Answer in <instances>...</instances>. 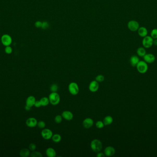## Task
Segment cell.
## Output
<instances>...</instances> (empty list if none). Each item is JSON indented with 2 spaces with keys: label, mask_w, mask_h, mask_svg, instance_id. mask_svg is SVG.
<instances>
[{
  "label": "cell",
  "mask_w": 157,
  "mask_h": 157,
  "mask_svg": "<svg viewBox=\"0 0 157 157\" xmlns=\"http://www.w3.org/2000/svg\"><path fill=\"white\" fill-rule=\"evenodd\" d=\"M90 147L93 151L98 153L101 151L102 148V144L101 141L98 139L92 140L90 143Z\"/></svg>",
  "instance_id": "6da1fadb"
},
{
  "label": "cell",
  "mask_w": 157,
  "mask_h": 157,
  "mask_svg": "<svg viewBox=\"0 0 157 157\" xmlns=\"http://www.w3.org/2000/svg\"><path fill=\"white\" fill-rule=\"evenodd\" d=\"M48 98L50 103L53 106L58 105L60 101V96L57 92H52L49 95Z\"/></svg>",
  "instance_id": "7a4b0ae2"
},
{
  "label": "cell",
  "mask_w": 157,
  "mask_h": 157,
  "mask_svg": "<svg viewBox=\"0 0 157 157\" xmlns=\"http://www.w3.org/2000/svg\"><path fill=\"white\" fill-rule=\"evenodd\" d=\"M136 67L138 72L141 74L146 73L148 69V63L145 61H140Z\"/></svg>",
  "instance_id": "3957f363"
},
{
  "label": "cell",
  "mask_w": 157,
  "mask_h": 157,
  "mask_svg": "<svg viewBox=\"0 0 157 157\" xmlns=\"http://www.w3.org/2000/svg\"><path fill=\"white\" fill-rule=\"evenodd\" d=\"M1 42L4 46H10L13 42V39L11 36L7 34H5L1 37Z\"/></svg>",
  "instance_id": "277c9868"
},
{
  "label": "cell",
  "mask_w": 157,
  "mask_h": 157,
  "mask_svg": "<svg viewBox=\"0 0 157 157\" xmlns=\"http://www.w3.org/2000/svg\"><path fill=\"white\" fill-rule=\"evenodd\" d=\"M154 39L151 36H147L143 37L142 40V45L144 48L146 49H149L153 45V42Z\"/></svg>",
  "instance_id": "5b68a950"
},
{
  "label": "cell",
  "mask_w": 157,
  "mask_h": 157,
  "mask_svg": "<svg viewBox=\"0 0 157 157\" xmlns=\"http://www.w3.org/2000/svg\"><path fill=\"white\" fill-rule=\"evenodd\" d=\"M68 89L70 93L73 95H77L78 93L80 90L78 85L75 82H72L69 84Z\"/></svg>",
  "instance_id": "8992f818"
},
{
  "label": "cell",
  "mask_w": 157,
  "mask_h": 157,
  "mask_svg": "<svg viewBox=\"0 0 157 157\" xmlns=\"http://www.w3.org/2000/svg\"><path fill=\"white\" fill-rule=\"evenodd\" d=\"M128 28L130 31H137L139 28L140 27L139 24L136 20H130L128 23Z\"/></svg>",
  "instance_id": "52a82bcc"
},
{
  "label": "cell",
  "mask_w": 157,
  "mask_h": 157,
  "mask_svg": "<svg viewBox=\"0 0 157 157\" xmlns=\"http://www.w3.org/2000/svg\"><path fill=\"white\" fill-rule=\"evenodd\" d=\"M42 137L45 140H48L52 139L53 136V133L52 130L48 129H44L41 133Z\"/></svg>",
  "instance_id": "ba28073f"
},
{
  "label": "cell",
  "mask_w": 157,
  "mask_h": 157,
  "mask_svg": "<svg viewBox=\"0 0 157 157\" xmlns=\"http://www.w3.org/2000/svg\"><path fill=\"white\" fill-rule=\"evenodd\" d=\"M99 84H98V82L96 80L91 82L89 86V90H90V92L93 93L97 92L99 89Z\"/></svg>",
  "instance_id": "9c48e42d"
},
{
  "label": "cell",
  "mask_w": 157,
  "mask_h": 157,
  "mask_svg": "<svg viewBox=\"0 0 157 157\" xmlns=\"http://www.w3.org/2000/svg\"><path fill=\"white\" fill-rule=\"evenodd\" d=\"M94 124V121L93 120L92 118H86L83 120L82 123L83 126L85 129H90L91 128Z\"/></svg>",
  "instance_id": "30bf717a"
},
{
  "label": "cell",
  "mask_w": 157,
  "mask_h": 157,
  "mask_svg": "<svg viewBox=\"0 0 157 157\" xmlns=\"http://www.w3.org/2000/svg\"><path fill=\"white\" fill-rule=\"evenodd\" d=\"M104 153L105 156L107 157L112 156L115 153V148L112 146H108L105 148Z\"/></svg>",
  "instance_id": "8fae6325"
},
{
  "label": "cell",
  "mask_w": 157,
  "mask_h": 157,
  "mask_svg": "<svg viewBox=\"0 0 157 157\" xmlns=\"http://www.w3.org/2000/svg\"><path fill=\"white\" fill-rule=\"evenodd\" d=\"M143 59L147 63L152 64L155 61V57L152 54H146L143 57Z\"/></svg>",
  "instance_id": "7c38bea8"
},
{
  "label": "cell",
  "mask_w": 157,
  "mask_h": 157,
  "mask_svg": "<svg viewBox=\"0 0 157 157\" xmlns=\"http://www.w3.org/2000/svg\"><path fill=\"white\" fill-rule=\"evenodd\" d=\"M37 121L36 118H29L27 119L26 121V124L27 126L31 128L35 127L37 125Z\"/></svg>",
  "instance_id": "4fadbf2b"
},
{
  "label": "cell",
  "mask_w": 157,
  "mask_h": 157,
  "mask_svg": "<svg viewBox=\"0 0 157 157\" xmlns=\"http://www.w3.org/2000/svg\"><path fill=\"white\" fill-rule=\"evenodd\" d=\"M62 116L65 120L70 121L73 119L74 115L72 113L69 111H65L62 113Z\"/></svg>",
  "instance_id": "5bb4252c"
},
{
  "label": "cell",
  "mask_w": 157,
  "mask_h": 157,
  "mask_svg": "<svg viewBox=\"0 0 157 157\" xmlns=\"http://www.w3.org/2000/svg\"><path fill=\"white\" fill-rule=\"evenodd\" d=\"M36 101V99L33 96H29L27 98L26 101V105L29 107H32L35 105V102Z\"/></svg>",
  "instance_id": "9a60e30c"
},
{
  "label": "cell",
  "mask_w": 157,
  "mask_h": 157,
  "mask_svg": "<svg viewBox=\"0 0 157 157\" xmlns=\"http://www.w3.org/2000/svg\"><path fill=\"white\" fill-rule=\"evenodd\" d=\"M138 35H139L142 37H146L148 34V30L145 27H140L139 28L138 30Z\"/></svg>",
  "instance_id": "2e32d148"
},
{
  "label": "cell",
  "mask_w": 157,
  "mask_h": 157,
  "mask_svg": "<svg viewBox=\"0 0 157 157\" xmlns=\"http://www.w3.org/2000/svg\"><path fill=\"white\" fill-rule=\"evenodd\" d=\"M140 61L139 58L137 56L133 55L130 57V63L131 66L133 67H136Z\"/></svg>",
  "instance_id": "e0dca14e"
},
{
  "label": "cell",
  "mask_w": 157,
  "mask_h": 157,
  "mask_svg": "<svg viewBox=\"0 0 157 157\" xmlns=\"http://www.w3.org/2000/svg\"><path fill=\"white\" fill-rule=\"evenodd\" d=\"M46 153L47 156L48 157H55L57 155L55 150L52 147L48 148L46 150Z\"/></svg>",
  "instance_id": "ac0fdd59"
},
{
  "label": "cell",
  "mask_w": 157,
  "mask_h": 157,
  "mask_svg": "<svg viewBox=\"0 0 157 157\" xmlns=\"http://www.w3.org/2000/svg\"><path fill=\"white\" fill-rule=\"evenodd\" d=\"M103 122L106 126L109 125L113 122V118L110 116H107L104 118Z\"/></svg>",
  "instance_id": "d6986e66"
},
{
  "label": "cell",
  "mask_w": 157,
  "mask_h": 157,
  "mask_svg": "<svg viewBox=\"0 0 157 157\" xmlns=\"http://www.w3.org/2000/svg\"><path fill=\"white\" fill-rule=\"evenodd\" d=\"M31 155L30 150L27 148H23L20 152V155L22 157H27Z\"/></svg>",
  "instance_id": "ffe728a7"
},
{
  "label": "cell",
  "mask_w": 157,
  "mask_h": 157,
  "mask_svg": "<svg viewBox=\"0 0 157 157\" xmlns=\"http://www.w3.org/2000/svg\"><path fill=\"white\" fill-rule=\"evenodd\" d=\"M137 54L139 56L143 57L145 55V54H147L145 48H143V47L139 48L137 50Z\"/></svg>",
  "instance_id": "44dd1931"
},
{
  "label": "cell",
  "mask_w": 157,
  "mask_h": 157,
  "mask_svg": "<svg viewBox=\"0 0 157 157\" xmlns=\"http://www.w3.org/2000/svg\"><path fill=\"white\" fill-rule=\"evenodd\" d=\"M40 101L41 104V106L43 107H46L47 106H48V104L50 103L49 99L47 97H42Z\"/></svg>",
  "instance_id": "7402d4cb"
},
{
  "label": "cell",
  "mask_w": 157,
  "mask_h": 157,
  "mask_svg": "<svg viewBox=\"0 0 157 157\" xmlns=\"http://www.w3.org/2000/svg\"><path fill=\"white\" fill-rule=\"evenodd\" d=\"M52 139L54 142L58 143L61 141V136L59 134H56L53 135L52 136Z\"/></svg>",
  "instance_id": "603a6c76"
},
{
  "label": "cell",
  "mask_w": 157,
  "mask_h": 157,
  "mask_svg": "<svg viewBox=\"0 0 157 157\" xmlns=\"http://www.w3.org/2000/svg\"><path fill=\"white\" fill-rule=\"evenodd\" d=\"M31 157H42V155L40 152L34 151L31 153Z\"/></svg>",
  "instance_id": "cb8c5ba5"
},
{
  "label": "cell",
  "mask_w": 157,
  "mask_h": 157,
  "mask_svg": "<svg viewBox=\"0 0 157 157\" xmlns=\"http://www.w3.org/2000/svg\"><path fill=\"white\" fill-rule=\"evenodd\" d=\"M105 78L102 75H98L96 76L95 78V80L98 82V83H101L104 81Z\"/></svg>",
  "instance_id": "d4e9b609"
},
{
  "label": "cell",
  "mask_w": 157,
  "mask_h": 157,
  "mask_svg": "<svg viewBox=\"0 0 157 157\" xmlns=\"http://www.w3.org/2000/svg\"><path fill=\"white\" fill-rule=\"evenodd\" d=\"M58 89V87L57 84H53L50 87V90L52 91V92H57Z\"/></svg>",
  "instance_id": "484cf974"
},
{
  "label": "cell",
  "mask_w": 157,
  "mask_h": 157,
  "mask_svg": "<svg viewBox=\"0 0 157 157\" xmlns=\"http://www.w3.org/2000/svg\"><path fill=\"white\" fill-rule=\"evenodd\" d=\"M54 120L56 123L57 124H60L62 122V121L63 120V117L62 116L60 115H58L55 117Z\"/></svg>",
  "instance_id": "4316f807"
},
{
  "label": "cell",
  "mask_w": 157,
  "mask_h": 157,
  "mask_svg": "<svg viewBox=\"0 0 157 157\" xmlns=\"http://www.w3.org/2000/svg\"><path fill=\"white\" fill-rule=\"evenodd\" d=\"M37 126H38L39 128L41 129H44L46 127V123L43 121H40L39 122L37 123Z\"/></svg>",
  "instance_id": "83f0119b"
},
{
  "label": "cell",
  "mask_w": 157,
  "mask_h": 157,
  "mask_svg": "<svg viewBox=\"0 0 157 157\" xmlns=\"http://www.w3.org/2000/svg\"><path fill=\"white\" fill-rule=\"evenodd\" d=\"M151 37L153 39H157V29H154L152 31Z\"/></svg>",
  "instance_id": "f1b7e54d"
},
{
  "label": "cell",
  "mask_w": 157,
  "mask_h": 157,
  "mask_svg": "<svg viewBox=\"0 0 157 157\" xmlns=\"http://www.w3.org/2000/svg\"><path fill=\"white\" fill-rule=\"evenodd\" d=\"M5 52L7 54H10L13 52V49L10 46H6L5 48Z\"/></svg>",
  "instance_id": "f546056e"
},
{
  "label": "cell",
  "mask_w": 157,
  "mask_h": 157,
  "mask_svg": "<svg viewBox=\"0 0 157 157\" xmlns=\"http://www.w3.org/2000/svg\"><path fill=\"white\" fill-rule=\"evenodd\" d=\"M96 126L98 129H102L104 128L105 125L104 124L103 122H102L101 121H98L96 123Z\"/></svg>",
  "instance_id": "4dcf8cb0"
},
{
  "label": "cell",
  "mask_w": 157,
  "mask_h": 157,
  "mask_svg": "<svg viewBox=\"0 0 157 157\" xmlns=\"http://www.w3.org/2000/svg\"><path fill=\"white\" fill-rule=\"evenodd\" d=\"M49 27V24L47 22L44 21L42 22L41 29L43 30H46Z\"/></svg>",
  "instance_id": "1f68e13d"
},
{
  "label": "cell",
  "mask_w": 157,
  "mask_h": 157,
  "mask_svg": "<svg viewBox=\"0 0 157 157\" xmlns=\"http://www.w3.org/2000/svg\"><path fill=\"white\" fill-rule=\"evenodd\" d=\"M37 148V146L35 144L31 143L29 145V149L30 150V151H34Z\"/></svg>",
  "instance_id": "d6a6232c"
},
{
  "label": "cell",
  "mask_w": 157,
  "mask_h": 157,
  "mask_svg": "<svg viewBox=\"0 0 157 157\" xmlns=\"http://www.w3.org/2000/svg\"><path fill=\"white\" fill-rule=\"evenodd\" d=\"M42 24V22L40 21H37L35 23V27H37V28H41Z\"/></svg>",
  "instance_id": "836d02e7"
},
{
  "label": "cell",
  "mask_w": 157,
  "mask_h": 157,
  "mask_svg": "<svg viewBox=\"0 0 157 157\" xmlns=\"http://www.w3.org/2000/svg\"><path fill=\"white\" fill-rule=\"evenodd\" d=\"M34 106H35V107H37V108L40 107L41 106V103H40V101H36Z\"/></svg>",
  "instance_id": "e575fe53"
},
{
  "label": "cell",
  "mask_w": 157,
  "mask_h": 157,
  "mask_svg": "<svg viewBox=\"0 0 157 157\" xmlns=\"http://www.w3.org/2000/svg\"><path fill=\"white\" fill-rule=\"evenodd\" d=\"M96 156L98 157H104L105 156V155L104 154V153L99 152L97 153Z\"/></svg>",
  "instance_id": "d590c367"
},
{
  "label": "cell",
  "mask_w": 157,
  "mask_h": 157,
  "mask_svg": "<svg viewBox=\"0 0 157 157\" xmlns=\"http://www.w3.org/2000/svg\"><path fill=\"white\" fill-rule=\"evenodd\" d=\"M31 107L28 106L27 105H26L25 106V110L27 111H29L31 110Z\"/></svg>",
  "instance_id": "8d00e7d4"
},
{
  "label": "cell",
  "mask_w": 157,
  "mask_h": 157,
  "mask_svg": "<svg viewBox=\"0 0 157 157\" xmlns=\"http://www.w3.org/2000/svg\"><path fill=\"white\" fill-rule=\"evenodd\" d=\"M153 45H154L155 46H157V39L153 40Z\"/></svg>",
  "instance_id": "74e56055"
}]
</instances>
